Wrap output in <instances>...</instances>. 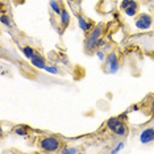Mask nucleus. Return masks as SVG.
Wrapping results in <instances>:
<instances>
[{
    "mask_svg": "<svg viewBox=\"0 0 154 154\" xmlns=\"http://www.w3.org/2000/svg\"><path fill=\"white\" fill-rule=\"evenodd\" d=\"M21 51H23V54L25 55V58H26V59H29V61L34 57V54H36L34 49H33V48H30V46H24Z\"/></svg>",
    "mask_w": 154,
    "mask_h": 154,
    "instance_id": "9b49d317",
    "label": "nucleus"
},
{
    "mask_svg": "<svg viewBox=\"0 0 154 154\" xmlns=\"http://www.w3.org/2000/svg\"><path fill=\"white\" fill-rule=\"evenodd\" d=\"M106 67H107V70H108V72H109V74H116L119 70H120V63H119V61H116V62H112L111 65L106 66Z\"/></svg>",
    "mask_w": 154,
    "mask_h": 154,
    "instance_id": "f8f14e48",
    "label": "nucleus"
},
{
    "mask_svg": "<svg viewBox=\"0 0 154 154\" xmlns=\"http://www.w3.org/2000/svg\"><path fill=\"white\" fill-rule=\"evenodd\" d=\"M15 134L24 137V136H26L28 133H26V131H25V128H24V127H16L15 128Z\"/></svg>",
    "mask_w": 154,
    "mask_h": 154,
    "instance_id": "2eb2a0df",
    "label": "nucleus"
},
{
    "mask_svg": "<svg viewBox=\"0 0 154 154\" xmlns=\"http://www.w3.org/2000/svg\"><path fill=\"white\" fill-rule=\"evenodd\" d=\"M124 146H125V143H124V142H119L116 148L111 150V153H112V154H115V153H119V152H120V150H121L122 148H124Z\"/></svg>",
    "mask_w": 154,
    "mask_h": 154,
    "instance_id": "aec40b11",
    "label": "nucleus"
},
{
    "mask_svg": "<svg viewBox=\"0 0 154 154\" xmlns=\"http://www.w3.org/2000/svg\"><path fill=\"white\" fill-rule=\"evenodd\" d=\"M101 34H103V28L101 26H95L94 29H91L88 34H87V38L85 40V49L86 50H94V49L97 48V41L101 38Z\"/></svg>",
    "mask_w": 154,
    "mask_h": 154,
    "instance_id": "f03ea898",
    "label": "nucleus"
},
{
    "mask_svg": "<svg viewBox=\"0 0 154 154\" xmlns=\"http://www.w3.org/2000/svg\"><path fill=\"white\" fill-rule=\"evenodd\" d=\"M104 53H106V51H104L103 49H99V50H96V57L99 58V61H104V59H106L107 55L104 54Z\"/></svg>",
    "mask_w": 154,
    "mask_h": 154,
    "instance_id": "6ab92c4d",
    "label": "nucleus"
},
{
    "mask_svg": "<svg viewBox=\"0 0 154 154\" xmlns=\"http://www.w3.org/2000/svg\"><path fill=\"white\" fill-rule=\"evenodd\" d=\"M45 71L49 72V74H53V75L58 74V69L55 67V66H46V67H45Z\"/></svg>",
    "mask_w": 154,
    "mask_h": 154,
    "instance_id": "f3484780",
    "label": "nucleus"
},
{
    "mask_svg": "<svg viewBox=\"0 0 154 154\" xmlns=\"http://www.w3.org/2000/svg\"><path fill=\"white\" fill-rule=\"evenodd\" d=\"M150 109H152V112L154 113V99L152 100V103H150Z\"/></svg>",
    "mask_w": 154,
    "mask_h": 154,
    "instance_id": "b1692460",
    "label": "nucleus"
},
{
    "mask_svg": "<svg viewBox=\"0 0 154 154\" xmlns=\"http://www.w3.org/2000/svg\"><path fill=\"white\" fill-rule=\"evenodd\" d=\"M121 124H124V122L121 121V119L120 117H111V119H108V121H107V128L109 129L111 132H113L115 129H116L117 127H120Z\"/></svg>",
    "mask_w": 154,
    "mask_h": 154,
    "instance_id": "6e6552de",
    "label": "nucleus"
},
{
    "mask_svg": "<svg viewBox=\"0 0 154 154\" xmlns=\"http://www.w3.org/2000/svg\"><path fill=\"white\" fill-rule=\"evenodd\" d=\"M30 63L38 70H45V67H46V61H45V58L41 54H37V53L30 59Z\"/></svg>",
    "mask_w": 154,
    "mask_h": 154,
    "instance_id": "39448f33",
    "label": "nucleus"
},
{
    "mask_svg": "<svg viewBox=\"0 0 154 154\" xmlns=\"http://www.w3.org/2000/svg\"><path fill=\"white\" fill-rule=\"evenodd\" d=\"M61 152L63 154H75V153H78V149H75V148H63Z\"/></svg>",
    "mask_w": 154,
    "mask_h": 154,
    "instance_id": "a211bd4d",
    "label": "nucleus"
},
{
    "mask_svg": "<svg viewBox=\"0 0 154 154\" xmlns=\"http://www.w3.org/2000/svg\"><path fill=\"white\" fill-rule=\"evenodd\" d=\"M140 142L143 145L154 142V128H145L140 133Z\"/></svg>",
    "mask_w": 154,
    "mask_h": 154,
    "instance_id": "20e7f679",
    "label": "nucleus"
},
{
    "mask_svg": "<svg viewBox=\"0 0 154 154\" xmlns=\"http://www.w3.org/2000/svg\"><path fill=\"white\" fill-rule=\"evenodd\" d=\"M116 61H119L117 59V53L115 50H112V51H109V53L107 54L106 59H104V65L108 66V65H111L112 62H116Z\"/></svg>",
    "mask_w": 154,
    "mask_h": 154,
    "instance_id": "9d476101",
    "label": "nucleus"
},
{
    "mask_svg": "<svg viewBox=\"0 0 154 154\" xmlns=\"http://www.w3.org/2000/svg\"><path fill=\"white\" fill-rule=\"evenodd\" d=\"M153 24V19L150 15H146V13H141V15H138L137 17H136L134 20V25L137 29L140 30H146L149 29L150 26H152Z\"/></svg>",
    "mask_w": 154,
    "mask_h": 154,
    "instance_id": "7ed1b4c3",
    "label": "nucleus"
},
{
    "mask_svg": "<svg viewBox=\"0 0 154 154\" xmlns=\"http://www.w3.org/2000/svg\"><path fill=\"white\" fill-rule=\"evenodd\" d=\"M0 21H2L3 25H5V26H8V28H11V25H12V23H11V20H9V17L5 16V15H2V19H0Z\"/></svg>",
    "mask_w": 154,
    "mask_h": 154,
    "instance_id": "dca6fc26",
    "label": "nucleus"
},
{
    "mask_svg": "<svg viewBox=\"0 0 154 154\" xmlns=\"http://www.w3.org/2000/svg\"><path fill=\"white\" fill-rule=\"evenodd\" d=\"M111 48H112V46H111V44H106L101 49H103L104 51H107V50H111Z\"/></svg>",
    "mask_w": 154,
    "mask_h": 154,
    "instance_id": "5701e85b",
    "label": "nucleus"
},
{
    "mask_svg": "<svg viewBox=\"0 0 154 154\" xmlns=\"http://www.w3.org/2000/svg\"><path fill=\"white\" fill-rule=\"evenodd\" d=\"M49 4H50V8H51V11H53L54 13L59 15V13L62 12V8H61V5H59V3L57 2V0H50Z\"/></svg>",
    "mask_w": 154,
    "mask_h": 154,
    "instance_id": "ddd939ff",
    "label": "nucleus"
},
{
    "mask_svg": "<svg viewBox=\"0 0 154 154\" xmlns=\"http://www.w3.org/2000/svg\"><path fill=\"white\" fill-rule=\"evenodd\" d=\"M76 19H78V26H79V29H82L83 32L88 33L90 30L92 29V24H91L90 21H87V20L83 16H78Z\"/></svg>",
    "mask_w": 154,
    "mask_h": 154,
    "instance_id": "0eeeda50",
    "label": "nucleus"
},
{
    "mask_svg": "<svg viewBox=\"0 0 154 154\" xmlns=\"http://www.w3.org/2000/svg\"><path fill=\"white\" fill-rule=\"evenodd\" d=\"M124 12H125V15L129 17H134L138 12V3L136 2V0H131V3H129V5L124 9Z\"/></svg>",
    "mask_w": 154,
    "mask_h": 154,
    "instance_id": "423d86ee",
    "label": "nucleus"
},
{
    "mask_svg": "<svg viewBox=\"0 0 154 154\" xmlns=\"http://www.w3.org/2000/svg\"><path fill=\"white\" fill-rule=\"evenodd\" d=\"M38 146L48 153H53L57 152L61 148V141L55 137V136H45V137L40 138L38 141Z\"/></svg>",
    "mask_w": 154,
    "mask_h": 154,
    "instance_id": "f257e3e1",
    "label": "nucleus"
},
{
    "mask_svg": "<svg viewBox=\"0 0 154 154\" xmlns=\"http://www.w3.org/2000/svg\"><path fill=\"white\" fill-rule=\"evenodd\" d=\"M129 3H131V0H122L121 2V4H120V8L122 9V11H124L125 8H127V7L129 5Z\"/></svg>",
    "mask_w": 154,
    "mask_h": 154,
    "instance_id": "412c9836",
    "label": "nucleus"
},
{
    "mask_svg": "<svg viewBox=\"0 0 154 154\" xmlns=\"http://www.w3.org/2000/svg\"><path fill=\"white\" fill-rule=\"evenodd\" d=\"M75 2H78V3H80V2H82V0H75Z\"/></svg>",
    "mask_w": 154,
    "mask_h": 154,
    "instance_id": "393cba45",
    "label": "nucleus"
},
{
    "mask_svg": "<svg viewBox=\"0 0 154 154\" xmlns=\"http://www.w3.org/2000/svg\"><path fill=\"white\" fill-rule=\"evenodd\" d=\"M106 44H107V41L104 40V38H100V40L97 41V48H103Z\"/></svg>",
    "mask_w": 154,
    "mask_h": 154,
    "instance_id": "4be33fe9",
    "label": "nucleus"
},
{
    "mask_svg": "<svg viewBox=\"0 0 154 154\" xmlns=\"http://www.w3.org/2000/svg\"><path fill=\"white\" fill-rule=\"evenodd\" d=\"M113 133H115L116 136H120V137H121V136H125V133H127V128H125L124 124H121L120 127H117L116 129H115Z\"/></svg>",
    "mask_w": 154,
    "mask_h": 154,
    "instance_id": "4468645a",
    "label": "nucleus"
},
{
    "mask_svg": "<svg viewBox=\"0 0 154 154\" xmlns=\"http://www.w3.org/2000/svg\"><path fill=\"white\" fill-rule=\"evenodd\" d=\"M70 20H71V17H70V13L67 12V9L62 8V12L59 13V23H61V25L67 26L70 24Z\"/></svg>",
    "mask_w": 154,
    "mask_h": 154,
    "instance_id": "1a4fd4ad",
    "label": "nucleus"
}]
</instances>
